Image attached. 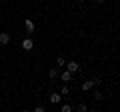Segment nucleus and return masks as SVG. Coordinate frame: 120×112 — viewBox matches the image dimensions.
<instances>
[{
	"label": "nucleus",
	"mask_w": 120,
	"mask_h": 112,
	"mask_svg": "<svg viewBox=\"0 0 120 112\" xmlns=\"http://www.w3.org/2000/svg\"><path fill=\"white\" fill-rule=\"evenodd\" d=\"M96 84H100V80H86V82H82V92L92 90V88H94Z\"/></svg>",
	"instance_id": "obj_1"
},
{
	"label": "nucleus",
	"mask_w": 120,
	"mask_h": 112,
	"mask_svg": "<svg viewBox=\"0 0 120 112\" xmlns=\"http://www.w3.org/2000/svg\"><path fill=\"white\" fill-rule=\"evenodd\" d=\"M78 110H80V112H86V110H88V106L82 102V104H78Z\"/></svg>",
	"instance_id": "obj_12"
},
{
	"label": "nucleus",
	"mask_w": 120,
	"mask_h": 112,
	"mask_svg": "<svg viewBox=\"0 0 120 112\" xmlns=\"http://www.w3.org/2000/svg\"><path fill=\"white\" fill-rule=\"evenodd\" d=\"M58 78H60L62 82H70V80H72V72H70V70H64V72L58 74Z\"/></svg>",
	"instance_id": "obj_4"
},
{
	"label": "nucleus",
	"mask_w": 120,
	"mask_h": 112,
	"mask_svg": "<svg viewBox=\"0 0 120 112\" xmlns=\"http://www.w3.org/2000/svg\"><path fill=\"white\" fill-rule=\"evenodd\" d=\"M58 70H56V68H50V70H48V78H50V80H56V78H58Z\"/></svg>",
	"instance_id": "obj_8"
},
{
	"label": "nucleus",
	"mask_w": 120,
	"mask_h": 112,
	"mask_svg": "<svg viewBox=\"0 0 120 112\" xmlns=\"http://www.w3.org/2000/svg\"><path fill=\"white\" fill-rule=\"evenodd\" d=\"M94 98H96V100H102V94H100V90H96V92H94Z\"/></svg>",
	"instance_id": "obj_13"
},
{
	"label": "nucleus",
	"mask_w": 120,
	"mask_h": 112,
	"mask_svg": "<svg viewBox=\"0 0 120 112\" xmlns=\"http://www.w3.org/2000/svg\"><path fill=\"white\" fill-rule=\"evenodd\" d=\"M22 48H24V50H32V48H34L32 38H24V40H22Z\"/></svg>",
	"instance_id": "obj_5"
},
{
	"label": "nucleus",
	"mask_w": 120,
	"mask_h": 112,
	"mask_svg": "<svg viewBox=\"0 0 120 112\" xmlns=\"http://www.w3.org/2000/svg\"><path fill=\"white\" fill-rule=\"evenodd\" d=\"M8 42H10V34H6V32H0V44H2V46H6Z\"/></svg>",
	"instance_id": "obj_7"
},
{
	"label": "nucleus",
	"mask_w": 120,
	"mask_h": 112,
	"mask_svg": "<svg viewBox=\"0 0 120 112\" xmlns=\"http://www.w3.org/2000/svg\"><path fill=\"white\" fill-rule=\"evenodd\" d=\"M60 110H62V112H72V106H70V104H62Z\"/></svg>",
	"instance_id": "obj_10"
},
{
	"label": "nucleus",
	"mask_w": 120,
	"mask_h": 112,
	"mask_svg": "<svg viewBox=\"0 0 120 112\" xmlns=\"http://www.w3.org/2000/svg\"><path fill=\"white\" fill-rule=\"evenodd\" d=\"M64 64H66V60L62 56H58V58H56V66H64Z\"/></svg>",
	"instance_id": "obj_11"
},
{
	"label": "nucleus",
	"mask_w": 120,
	"mask_h": 112,
	"mask_svg": "<svg viewBox=\"0 0 120 112\" xmlns=\"http://www.w3.org/2000/svg\"><path fill=\"white\" fill-rule=\"evenodd\" d=\"M68 90H70V88H68V84H62V88H60V94H62V96H66V94H68Z\"/></svg>",
	"instance_id": "obj_9"
},
{
	"label": "nucleus",
	"mask_w": 120,
	"mask_h": 112,
	"mask_svg": "<svg viewBox=\"0 0 120 112\" xmlns=\"http://www.w3.org/2000/svg\"><path fill=\"white\" fill-rule=\"evenodd\" d=\"M78 2H86V0H78Z\"/></svg>",
	"instance_id": "obj_15"
},
{
	"label": "nucleus",
	"mask_w": 120,
	"mask_h": 112,
	"mask_svg": "<svg viewBox=\"0 0 120 112\" xmlns=\"http://www.w3.org/2000/svg\"><path fill=\"white\" fill-rule=\"evenodd\" d=\"M64 66H66V70H70V72H72V74H74V72H78V70H80V64H78L76 60H70L68 64H64Z\"/></svg>",
	"instance_id": "obj_3"
},
{
	"label": "nucleus",
	"mask_w": 120,
	"mask_h": 112,
	"mask_svg": "<svg viewBox=\"0 0 120 112\" xmlns=\"http://www.w3.org/2000/svg\"><path fill=\"white\" fill-rule=\"evenodd\" d=\"M96 2H98V4H104V2H106V0H96Z\"/></svg>",
	"instance_id": "obj_14"
},
{
	"label": "nucleus",
	"mask_w": 120,
	"mask_h": 112,
	"mask_svg": "<svg viewBox=\"0 0 120 112\" xmlns=\"http://www.w3.org/2000/svg\"><path fill=\"white\" fill-rule=\"evenodd\" d=\"M24 26H26V34H34L36 26H34V22L30 20V18H24Z\"/></svg>",
	"instance_id": "obj_2"
},
{
	"label": "nucleus",
	"mask_w": 120,
	"mask_h": 112,
	"mask_svg": "<svg viewBox=\"0 0 120 112\" xmlns=\"http://www.w3.org/2000/svg\"><path fill=\"white\" fill-rule=\"evenodd\" d=\"M60 100H62V94H60V92H52L50 94V102L52 104H58Z\"/></svg>",
	"instance_id": "obj_6"
}]
</instances>
